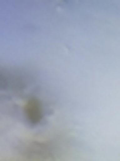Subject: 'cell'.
<instances>
[{
  "instance_id": "obj_1",
  "label": "cell",
  "mask_w": 120,
  "mask_h": 161,
  "mask_svg": "<svg viewBox=\"0 0 120 161\" xmlns=\"http://www.w3.org/2000/svg\"><path fill=\"white\" fill-rule=\"evenodd\" d=\"M26 117H28V121H30V125L40 123V119H42V107H40V103H38L36 99H32V101L26 105Z\"/></svg>"
}]
</instances>
